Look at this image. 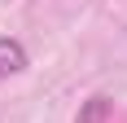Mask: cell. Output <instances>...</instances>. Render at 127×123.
<instances>
[{
    "label": "cell",
    "instance_id": "6da1fadb",
    "mask_svg": "<svg viewBox=\"0 0 127 123\" xmlns=\"http://www.w3.org/2000/svg\"><path fill=\"white\" fill-rule=\"evenodd\" d=\"M22 70H26V49L18 44V40L0 35V84L13 79V75H22Z\"/></svg>",
    "mask_w": 127,
    "mask_h": 123
},
{
    "label": "cell",
    "instance_id": "7a4b0ae2",
    "mask_svg": "<svg viewBox=\"0 0 127 123\" xmlns=\"http://www.w3.org/2000/svg\"><path fill=\"white\" fill-rule=\"evenodd\" d=\"M105 114H110V101H105V97H92L88 106H83V114H79V123H105Z\"/></svg>",
    "mask_w": 127,
    "mask_h": 123
}]
</instances>
